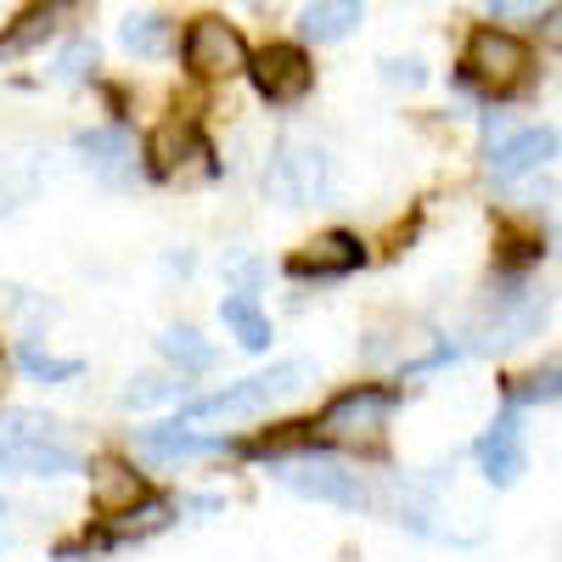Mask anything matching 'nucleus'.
Wrapping results in <instances>:
<instances>
[{
	"instance_id": "9",
	"label": "nucleus",
	"mask_w": 562,
	"mask_h": 562,
	"mask_svg": "<svg viewBox=\"0 0 562 562\" xmlns=\"http://www.w3.org/2000/svg\"><path fill=\"white\" fill-rule=\"evenodd\" d=\"M360 265H366V243L355 237V231H321L315 243L288 254V276L293 281H344Z\"/></svg>"
},
{
	"instance_id": "4",
	"label": "nucleus",
	"mask_w": 562,
	"mask_h": 562,
	"mask_svg": "<svg viewBox=\"0 0 562 562\" xmlns=\"http://www.w3.org/2000/svg\"><path fill=\"white\" fill-rule=\"evenodd\" d=\"M400 394L394 389H378V383H360V389H344L326 400V411L315 416V439H333V445H378L389 416H394Z\"/></svg>"
},
{
	"instance_id": "2",
	"label": "nucleus",
	"mask_w": 562,
	"mask_h": 562,
	"mask_svg": "<svg viewBox=\"0 0 562 562\" xmlns=\"http://www.w3.org/2000/svg\"><path fill=\"white\" fill-rule=\"evenodd\" d=\"M299 389H310V366L304 360H281V366L254 371V378H243V383H225L220 394L180 400V416L186 422H203V416H259V411H270L276 400H288Z\"/></svg>"
},
{
	"instance_id": "25",
	"label": "nucleus",
	"mask_w": 562,
	"mask_h": 562,
	"mask_svg": "<svg viewBox=\"0 0 562 562\" xmlns=\"http://www.w3.org/2000/svg\"><path fill=\"white\" fill-rule=\"evenodd\" d=\"M158 400H186V383H164V378H135L124 389V405L140 411V405H158Z\"/></svg>"
},
{
	"instance_id": "30",
	"label": "nucleus",
	"mask_w": 562,
	"mask_h": 562,
	"mask_svg": "<svg viewBox=\"0 0 562 562\" xmlns=\"http://www.w3.org/2000/svg\"><path fill=\"white\" fill-rule=\"evenodd\" d=\"M0 389H7V355H0Z\"/></svg>"
},
{
	"instance_id": "7",
	"label": "nucleus",
	"mask_w": 562,
	"mask_h": 562,
	"mask_svg": "<svg viewBox=\"0 0 562 562\" xmlns=\"http://www.w3.org/2000/svg\"><path fill=\"white\" fill-rule=\"evenodd\" d=\"M276 479L288 484L293 495H304V501H326V506H349V512H360L371 495H366V484L349 473L344 461H326V456H304V461H293V456H276Z\"/></svg>"
},
{
	"instance_id": "24",
	"label": "nucleus",
	"mask_w": 562,
	"mask_h": 562,
	"mask_svg": "<svg viewBox=\"0 0 562 562\" xmlns=\"http://www.w3.org/2000/svg\"><path fill=\"white\" fill-rule=\"evenodd\" d=\"M18 360H23V371H29L34 383H74L79 371H85V360H57V355H45L40 344H23Z\"/></svg>"
},
{
	"instance_id": "1",
	"label": "nucleus",
	"mask_w": 562,
	"mask_h": 562,
	"mask_svg": "<svg viewBox=\"0 0 562 562\" xmlns=\"http://www.w3.org/2000/svg\"><path fill=\"white\" fill-rule=\"evenodd\" d=\"M535 74V52L518 40V34H506V29H473V40H467V52H461V85L467 90H484V97H518V90L529 85Z\"/></svg>"
},
{
	"instance_id": "19",
	"label": "nucleus",
	"mask_w": 562,
	"mask_h": 562,
	"mask_svg": "<svg viewBox=\"0 0 562 562\" xmlns=\"http://www.w3.org/2000/svg\"><path fill=\"white\" fill-rule=\"evenodd\" d=\"M119 40H124L130 57H164L169 45H175V23L164 12H135V18H124Z\"/></svg>"
},
{
	"instance_id": "8",
	"label": "nucleus",
	"mask_w": 562,
	"mask_h": 562,
	"mask_svg": "<svg viewBox=\"0 0 562 562\" xmlns=\"http://www.w3.org/2000/svg\"><path fill=\"white\" fill-rule=\"evenodd\" d=\"M248 79H254V90L270 102V108H299L304 97H310V85H315V63H310V52L304 45H265L259 57H248V68H243Z\"/></svg>"
},
{
	"instance_id": "22",
	"label": "nucleus",
	"mask_w": 562,
	"mask_h": 562,
	"mask_svg": "<svg viewBox=\"0 0 562 562\" xmlns=\"http://www.w3.org/2000/svg\"><path fill=\"white\" fill-rule=\"evenodd\" d=\"M310 439H315V422H281V428H270V434H254V439H243L237 450L276 461V456H293V450H304Z\"/></svg>"
},
{
	"instance_id": "29",
	"label": "nucleus",
	"mask_w": 562,
	"mask_h": 562,
	"mask_svg": "<svg viewBox=\"0 0 562 562\" xmlns=\"http://www.w3.org/2000/svg\"><path fill=\"white\" fill-rule=\"evenodd\" d=\"M540 7H551V0H490L495 18H535Z\"/></svg>"
},
{
	"instance_id": "11",
	"label": "nucleus",
	"mask_w": 562,
	"mask_h": 562,
	"mask_svg": "<svg viewBox=\"0 0 562 562\" xmlns=\"http://www.w3.org/2000/svg\"><path fill=\"white\" fill-rule=\"evenodd\" d=\"M473 456H479V467H484V479L495 484V490H512L524 479V422H518V405H506L501 416H495V428L473 445Z\"/></svg>"
},
{
	"instance_id": "26",
	"label": "nucleus",
	"mask_w": 562,
	"mask_h": 562,
	"mask_svg": "<svg viewBox=\"0 0 562 562\" xmlns=\"http://www.w3.org/2000/svg\"><path fill=\"white\" fill-rule=\"evenodd\" d=\"M90 68H97V40H74L68 52L57 57V68H52V74H57L63 85H74V79H85Z\"/></svg>"
},
{
	"instance_id": "6",
	"label": "nucleus",
	"mask_w": 562,
	"mask_h": 562,
	"mask_svg": "<svg viewBox=\"0 0 562 562\" xmlns=\"http://www.w3.org/2000/svg\"><path fill=\"white\" fill-rule=\"evenodd\" d=\"M180 57L192 68V79H237L254 52H248L243 29H231L225 18H198L180 34Z\"/></svg>"
},
{
	"instance_id": "18",
	"label": "nucleus",
	"mask_w": 562,
	"mask_h": 562,
	"mask_svg": "<svg viewBox=\"0 0 562 562\" xmlns=\"http://www.w3.org/2000/svg\"><path fill=\"white\" fill-rule=\"evenodd\" d=\"M220 321L231 326V338H237L248 355H265L270 349V315L259 310L254 293H225L220 299Z\"/></svg>"
},
{
	"instance_id": "15",
	"label": "nucleus",
	"mask_w": 562,
	"mask_h": 562,
	"mask_svg": "<svg viewBox=\"0 0 562 562\" xmlns=\"http://www.w3.org/2000/svg\"><path fill=\"white\" fill-rule=\"evenodd\" d=\"M135 445L147 450V456H158V461H186V456H220V450H231L225 434H198L186 416L158 422V428H140Z\"/></svg>"
},
{
	"instance_id": "17",
	"label": "nucleus",
	"mask_w": 562,
	"mask_h": 562,
	"mask_svg": "<svg viewBox=\"0 0 562 562\" xmlns=\"http://www.w3.org/2000/svg\"><path fill=\"white\" fill-rule=\"evenodd\" d=\"M45 439H63V422L40 416V411H23V405H7L0 411V467H7L12 456L45 445Z\"/></svg>"
},
{
	"instance_id": "16",
	"label": "nucleus",
	"mask_w": 562,
	"mask_h": 562,
	"mask_svg": "<svg viewBox=\"0 0 562 562\" xmlns=\"http://www.w3.org/2000/svg\"><path fill=\"white\" fill-rule=\"evenodd\" d=\"M360 0H310V7L299 12V34L315 40V45H338L360 29Z\"/></svg>"
},
{
	"instance_id": "21",
	"label": "nucleus",
	"mask_w": 562,
	"mask_h": 562,
	"mask_svg": "<svg viewBox=\"0 0 562 562\" xmlns=\"http://www.w3.org/2000/svg\"><path fill=\"white\" fill-rule=\"evenodd\" d=\"M164 360H175L180 371H209L214 366V344L198 333V326H169V333L158 338Z\"/></svg>"
},
{
	"instance_id": "20",
	"label": "nucleus",
	"mask_w": 562,
	"mask_h": 562,
	"mask_svg": "<svg viewBox=\"0 0 562 562\" xmlns=\"http://www.w3.org/2000/svg\"><path fill=\"white\" fill-rule=\"evenodd\" d=\"M40 192V164L29 153H0V214L23 209Z\"/></svg>"
},
{
	"instance_id": "28",
	"label": "nucleus",
	"mask_w": 562,
	"mask_h": 562,
	"mask_svg": "<svg viewBox=\"0 0 562 562\" xmlns=\"http://www.w3.org/2000/svg\"><path fill=\"white\" fill-rule=\"evenodd\" d=\"M383 79H389V85H405V90H416V85L428 79V74H422V63H416V57H405V63L394 57V63H383Z\"/></svg>"
},
{
	"instance_id": "5",
	"label": "nucleus",
	"mask_w": 562,
	"mask_h": 562,
	"mask_svg": "<svg viewBox=\"0 0 562 562\" xmlns=\"http://www.w3.org/2000/svg\"><path fill=\"white\" fill-rule=\"evenodd\" d=\"M265 186H270V198H281L288 209L326 203L333 198V158H326V147H315V140L288 135L276 147L270 169H265Z\"/></svg>"
},
{
	"instance_id": "12",
	"label": "nucleus",
	"mask_w": 562,
	"mask_h": 562,
	"mask_svg": "<svg viewBox=\"0 0 562 562\" xmlns=\"http://www.w3.org/2000/svg\"><path fill=\"white\" fill-rule=\"evenodd\" d=\"M551 158H557V130L551 124L518 130V135H506V140H490V180L495 186H512V180L546 169Z\"/></svg>"
},
{
	"instance_id": "3",
	"label": "nucleus",
	"mask_w": 562,
	"mask_h": 562,
	"mask_svg": "<svg viewBox=\"0 0 562 562\" xmlns=\"http://www.w3.org/2000/svg\"><path fill=\"white\" fill-rule=\"evenodd\" d=\"M147 169L164 186H203L220 175V158H214V140L198 130V119H164L147 135Z\"/></svg>"
},
{
	"instance_id": "27",
	"label": "nucleus",
	"mask_w": 562,
	"mask_h": 562,
	"mask_svg": "<svg viewBox=\"0 0 562 562\" xmlns=\"http://www.w3.org/2000/svg\"><path fill=\"white\" fill-rule=\"evenodd\" d=\"M501 254H506V265H529V259H540L546 248H540V237L535 231H501Z\"/></svg>"
},
{
	"instance_id": "10",
	"label": "nucleus",
	"mask_w": 562,
	"mask_h": 562,
	"mask_svg": "<svg viewBox=\"0 0 562 562\" xmlns=\"http://www.w3.org/2000/svg\"><path fill=\"white\" fill-rule=\"evenodd\" d=\"M85 0H34V7H23L7 29H0V63H18L29 52H40L45 40H57L74 18H79Z\"/></svg>"
},
{
	"instance_id": "14",
	"label": "nucleus",
	"mask_w": 562,
	"mask_h": 562,
	"mask_svg": "<svg viewBox=\"0 0 562 562\" xmlns=\"http://www.w3.org/2000/svg\"><path fill=\"white\" fill-rule=\"evenodd\" d=\"M74 153L85 158V169L97 175L102 186H130L135 180V147H130V135L113 124V130H85L74 140Z\"/></svg>"
},
{
	"instance_id": "23",
	"label": "nucleus",
	"mask_w": 562,
	"mask_h": 562,
	"mask_svg": "<svg viewBox=\"0 0 562 562\" xmlns=\"http://www.w3.org/2000/svg\"><path fill=\"white\" fill-rule=\"evenodd\" d=\"M557 394H562V371L557 366H540V371H529V378L506 383L512 405H557Z\"/></svg>"
},
{
	"instance_id": "13",
	"label": "nucleus",
	"mask_w": 562,
	"mask_h": 562,
	"mask_svg": "<svg viewBox=\"0 0 562 562\" xmlns=\"http://www.w3.org/2000/svg\"><path fill=\"white\" fill-rule=\"evenodd\" d=\"M140 501H147V479L130 461H119V456L90 461V506H97V518H124Z\"/></svg>"
}]
</instances>
